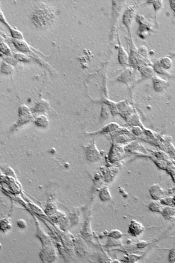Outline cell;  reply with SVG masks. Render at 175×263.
<instances>
[{"instance_id":"obj_7","label":"cell","mask_w":175,"mask_h":263,"mask_svg":"<svg viewBox=\"0 0 175 263\" xmlns=\"http://www.w3.org/2000/svg\"><path fill=\"white\" fill-rule=\"evenodd\" d=\"M15 57L16 59H18L19 60L22 61H29V58L25 54L21 53V52H17L15 54Z\"/></svg>"},{"instance_id":"obj_2","label":"cell","mask_w":175,"mask_h":263,"mask_svg":"<svg viewBox=\"0 0 175 263\" xmlns=\"http://www.w3.org/2000/svg\"><path fill=\"white\" fill-rule=\"evenodd\" d=\"M13 43L16 48L21 52H27L30 50L29 46L23 39L13 40Z\"/></svg>"},{"instance_id":"obj_10","label":"cell","mask_w":175,"mask_h":263,"mask_svg":"<svg viewBox=\"0 0 175 263\" xmlns=\"http://www.w3.org/2000/svg\"><path fill=\"white\" fill-rule=\"evenodd\" d=\"M147 244L148 243H146V242H145V241H141V242H139V243H138V245H140V246H139V248H143V247H146Z\"/></svg>"},{"instance_id":"obj_3","label":"cell","mask_w":175,"mask_h":263,"mask_svg":"<svg viewBox=\"0 0 175 263\" xmlns=\"http://www.w3.org/2000/svg\"><path fill=\"white\" fill-rule=\"evenodd\" d=\"M1 70L2 73L9 74L13 72L14 70V66L7 61H4L2 64Z\"/></svg>"},{"instance_id":"obj_6","label":"cell","mask_w":175,"mask_h":263,"mask_svg":"<svg viewBox=\"0 0 175 263\" xmlns=\"http://www.w3.org/2000/svg\"><path fill=\"white\" fill-rule=\"evenodd\" d=\"M9 27L10 29L11 33L12 36L13 37L14 39H23V36L22 33L20 31H19L18 30L14 28L10 25L9 26Z\"/></svg>"},{"instance_id":"obj_1","label":"cell","mask_w":175,"mask_h":263,"mask_svg":"<svg viewBox=\"0 0 175 263\" xmlns=\"http://www.w3.org/2000/svg\"><path fill=\"white\" fill-rule=\"evenodd\" d=\"M144 229L142 224L133 219L131 221L129 227V232L133 236H137L141 234Z\"/></svg>"},{"instance_id":"obj_8","label":"cell","mask_w":175,"mask_h":263,"mask_svg":"<svg viewBox=\"0 0 175 263\" xmlns=\"http://www.w3.org/2000/svg\"><path fill=\"white\" fill-rule=\"evenodd\" d=\"M122 235H123V234L121 233V232L118 231V230H113L110 234V236H113L115 238H120L122 236Z\"/></svg>"},{"instance_id":"obj_9","label":"cell","mask_w":175,"mask_h":263,"mask_svg":"<svg viewBox=\"0 0 175 263\" xmlns=\"http://www.w3.org/2000/svg\"><path fill=\"white\" fill-rule=\"evenodd\" d=\"M0 21L4 23L5 24H6L7 25L9 26L8 23L6 21V19L5 18L3 14V12H2L1 10H0Z\"/></svg>"},{"instance_id":"obj_11","label":"cell","mask_w":175,"mask_h":263,"mask_svg":"<svg viewBox=\"0 0 175 263\" xmlns=\"http://www.w3.org/2000/svg\"><path fill=\"white\" fill-rule=\"evenodd\" d=\"M2 55H3V54L1 52V51H0V56H2Z\"/></svg>"},{"instance_id":"obj_5","label":"cell","mask_w":175,"mask_h":263,"mask_svg":"<svg viewBox=\"0 0 175 263\" xmlns=\"http://www.w3.org/2000/svg\"><path fill=\"white\" fill-rule=\"evenodd\" d=\"M150 209L154 211L158 212H162L163 207L161 205V203L158 201H154L152 202L149 205Z\"/></svg>"},{"instance_id":"obj_4","label":"cell","mask_w":175,"mask_h":263,"mask_svg":"<svg viewBox=\"0 0 175 263\" xmlns=\"http://www.w3.org/2000/svg\"><path fill=\"white\" fill-rule=\"evenodd\" d=\"M0 51L2 53L5 54L6 56H10L11 55V50L8 45L4 41L0 42Z\"/></svg>"}]
</instances>
